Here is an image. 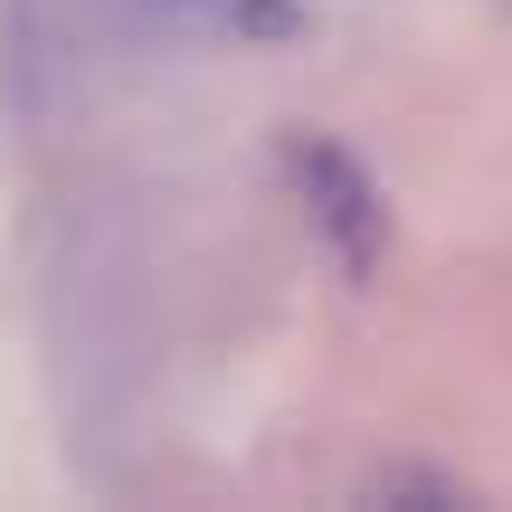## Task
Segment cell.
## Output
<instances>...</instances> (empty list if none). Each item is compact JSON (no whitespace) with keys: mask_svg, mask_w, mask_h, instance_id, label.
I'll use <instances>...</instances> for the list:
<instances>
[]
</instances>
